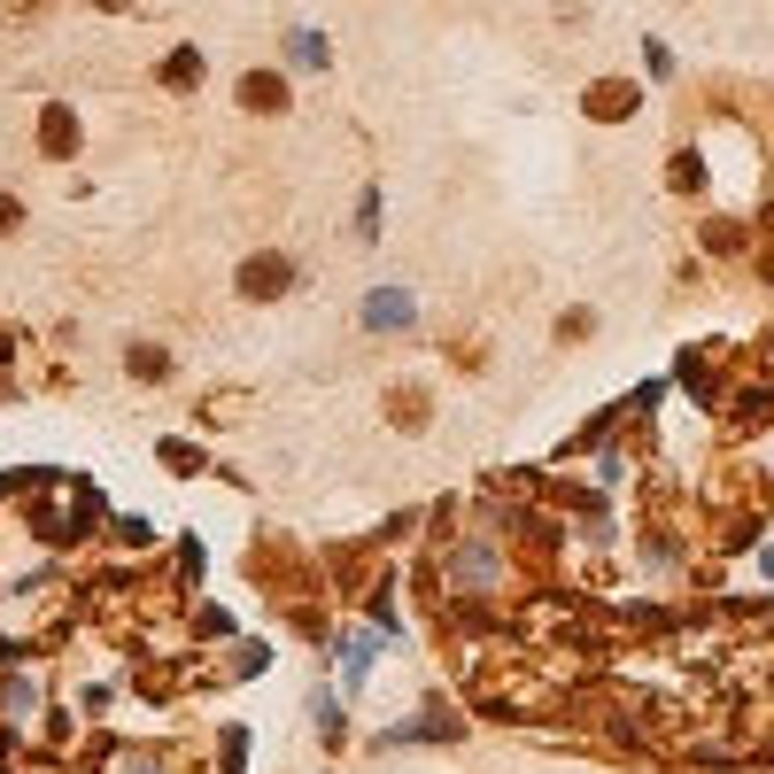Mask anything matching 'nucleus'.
<instances>
[{"label":"nucleus","instance_id":"obj_4","mask_svg":"<svg viewBox=\"0 0 774 774\" xmlns=\"http://www.w3.org/2000/svg\"><path fill=\"white\" fill-rule=\"evenodd\" d=\"M163 78H170V85H194V78H202V55H194V47H179V55H170V70H163Z\"/></svg>","mask_w":774,"mask_h":774},{"label":"nucleus","instance_id":"obj_3","mask_svg":"<svg viewBox=\"0 0 774 774\" xmlns=\"http://www.w3.org/2000/svg\"><path fill=\"white\" fill-rule=\"evenodd\" d=\"M39 124H47V132H39V140H47V155H70V147H78V117H70V109H47Z\"/></svg>","mask_w":774,"mask_h":774},{"label":"nucleus","instance_id":"obj_1","mask_svg":"<svg viewBox=\"0 0 774 774\" xmlns=\"http://www.w3.org/2000/svg\"><path fill=\"white\" fill-rule=\"evenodd\" d=\"M240 102H248V109H287V85H279L272 70H255V78H240Z\"/></svg>","mask_w":774,"mask_h":774},{"label":"nucleus","instance_id":"obj_2","mask_svg":"<svg viewBox=\"0 0 774 774\" xmlns=\"http://www.w3.org/2000/svg\"><path fill=\"white\" fill-rule=\"evenodd\" d=\"M628 109H635V85H620V78L588 85V117H628Z\"/></svg>","mask_w":774,"mask_h":774}]
</instances>
